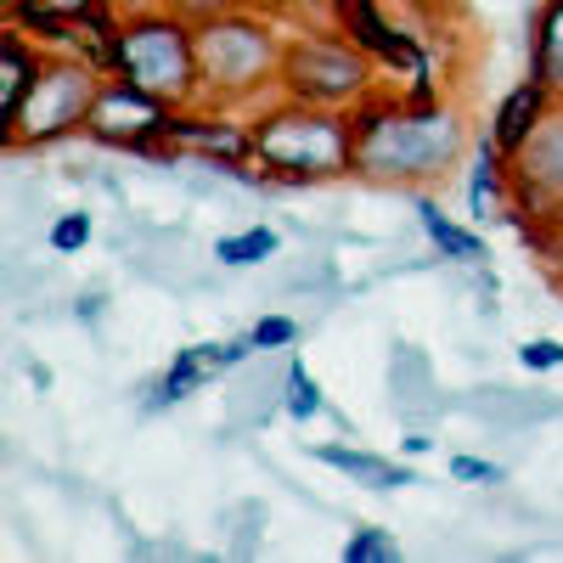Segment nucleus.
Returning a JSON list of instances; mask_svg holds the SVG:
<instances>
[{
	"mask_svg": "<svg viewBox=\"0 0 563 563\" xmlns=\"http://www.w3.org/2000/svg\"><path fill=\"white\" fill-rule=\"evenodd\" d=\"M339 558H344V563H395V558H400V541H395V530L366 525V530H355V536L344 541Z\"/></svg>",
	"mask_w": 563,
	"mask_h": 563,
	"instance_id": "22",
	"label": "nucleus"
},
{
	"mask_svg": "<svg viewBox=\"0 0 563 563\" xmlns=\"http://www.w3.org/2000/svg\"><path fill=\"white\" fill-rule=\"evenodd\" d=\"M40 74H45V57L23 40L18 23H7V34H0V124L18 119V108H23V97L34 90Z\"/></svg>",
	"mask_w": 563,
	"mask_h": 563,
	"instance_id": "13",
	"label": "nucleus"
},
{
	"mask_svg": "<svg viewBox=\"0 0 563 563\" xmlns=\"http://www.w3.org/2000/svg\"><path fill=\"white\" fill-rule=\"evenodd\" d=\"M254 158L276 180H333L355 169V130L339 108H276L254 124Z\"/></svg>",
	"mask_w": 563,
	"mask_h": 563,
	"instance_id": "3",
	"label": "nucleus"
},
{
	"mask_svg": "<svg viewBox=\"0 0 563 563\" xmlns=\"http://www.w3.org/2000/svg\"><path fill=\"white\" fill-rule=\"evenodd\" d=\"M339 23L350 29V45H361V52L378 57L384 68H406L417 85L429 79V57L378 12V0H339ZM422 97H429V85H422Z\"/></svg>",
	"mask_w": 563,
	"mask_h": 563,
	"instance_id": "9",
	"label": "nucleus"
},
{
	"mask_svg": "<svg viewBox=\"0 0 563 563\" xmlns=\"http://www.w3.org/2000/svg\"><path fill=\"white\" fill-rule=\"evenodd\" d=\"M198 74L209 97H254V90L282 74V45L260 18H238V12H209L198 23Z\"/></svg>",
	"mask_w": 563,
	"mask_h": 563,
	"instance_id": "4",
	"label": "nucleus"
},
{
	"mask_svg": "<svg viewBox=\"0 0 563 563\" xmlns=\"http://www.w3.org/2000/svg\"><path fill=\"white\" fill-rule=\"evenodd\" d=\"M97 97H102L97 63H79V57L45 63V74L34 79V90L23 97L18 119L7 124V141H12V147H45V141H57L68 130H85Z\"/></svg>",
	"mask_w": 563,
	"mask_h": 563,
	"instance_id": "5",
	"label": "nucleus"
},
{
	"mask_svg": "<svg viewBox=\"0 0 563 563\" xmlns=\"http://www.w3.org/2000/svg\"><path fill=\"white\" fill-rule=\"evenodd\" d=\"M451 479L456 485H501V462H485V456H451Z\"/></svg>",
	"mask_w": 563,
	"mask_h": 563,
	"instance_id": "25",
	"label": "nucleus"
},
{
	"mask_svg": "<svg viewBox=\"0 0 563 563\" xmlns=\"http://www.w3.org/2000/svg\"><path fill=\"white\" fill-rule=\"evenodd\" d=\"M429 445H434L429 434H411V440H406V456H422V451H429Z\"/></svg>",
	"mask_w": 563,
	"mask_h": 563,
	"instance_id": "28",
	"label": "nucleus"
},
{
	"mask_svg": "<svg viewBox=\"0 0 563 563\" xmlns=\"http://www.w3.org/2000/svg\"><path fill=\"white\" fill-rule=\"evenodd\" d=\"M547 260H552V271H558V282H563V225H558V238L547 243Z\"/></svg>",
	"mask_w": 563,
	"mask_h": 563,
	"instance_id": "27",
	"label": "nucleus"
},
{
	"mask_svg": "<svg viewBox=\"0 0 563 563\" xmlns=\"http://www.w3.org/2000/svg\"><path fill=\"white\" fill-rule=\"evenodd\" d=\"M12 23L45 40H68L74 23H102V0H18Z\"/></svg>",
	"mask_w": 563,
	"mask_h": 563,
	"instance_id": "16",
	"label": "nucleus"
},
{
	"mask_svg": "<svg viewBox=\"0 0 563 563\" xmlns=\"http://www.w3.org/2000/svg\"><path fill=\"white\" fill-rule=\"evenodd\" d=\"M119 7H130V12H147V7H158V0H119Z\"/></svg>",
	"mask_w": 563,
	"mask_h": 563,
	"instance_id": "29",
	"label": "nucleus"
},
{
	"mask_svg": "<svg viewBox=\"0 0 563 563\" xmlns=\"http://www.w3.org/2000/svg\"><path fill=\"white\" fill-rule=\"evenodd\" d=\"M316 456L327 467H339L350 485H366V490H400V485H417L411 467L389 462V456H372V451H355V445H316Z\"/></svg>",
	"mask_w": 563,
	"mask_h": 563,
	"instance_id": "15",
	"label": "nucleus"
},
{
	"mask_svg": "<svg viewBox=\"0 0 563 563\" xmlns=\"http://www.w3.org/2000/svg\"><path fill=\"white\" fill-rule=\"evenodd\" d=\"M249 339H254L265 355H276V350H288V344L299 339V321H294V316H260V321L249 327Z\"/></svg>",
	"mask_w": 563,
	"mask_h": 563,
	"instance_id": "23",
	"label": "nucleus"
},
{
	"mask_svg": "<svg viewBox=\"0 0 563 563\" xmlns=\"http://www.w3.org/2000/svg\"><path fill=\"white\" fill-rule=\"evenodd\" d=\"M519 366L525 372H558L563 366V344L558 339H525L519 344Z\"/></svg>",
	"mask_w": 563,
	"mask_h": 563,
	"instance_id": "26",
	"label": "nucleus"
},
{
	"mask_svg": "<svg viewBox=\"0 0 563 563\" xmlns=\"http://www.w3.org/2000/svg\"><path fill=\"white\" fill-rule=\"evenodd\" d=\"M530 74L563 102V0H547V7H541L536 45H530Z\"/></svg>",
	"mask_w": 563,
	"mask_h": 563,
	"instance_id": "18",
	"label": "nucleus"
},
{
	"mask_svg": "<svg viewBox=\"0 0 563 563\" xmlns=\"http://www.w3.org/2000/svg\"><path fill=\"white\" fill-rule=\"evenodd\" d=\"M350 130H355V169L372 180H406V186L440 180L467 147L456 108L440 102H417V108L361 102Z\"/></svg>",
	"mask_w": 563,
	"mask_h": 563,
	"instance_id": "1",
	"label": "nucleus"
},
{
	"mask_svg": "<svg viewBox=\"0 0 563 563\" xmlns=\"http://www.w3.org/2000/svg\"><path fill=\"white\" fill-rule=\"evenodd\" d=\"M282 85L305 108H361L372 90V57L344 40H294L282 45Z\"/></svg>",
	"mask_w": 563,
	"mask_h": 563,
	"instance_id": "6",
	"label": "nucleus"
},
{
	"mask_svg": "<svg viewBox=\"0 0 563 563\" xmlns=\"http://www.w3.org/2000/svg\"><path fill=\"white\" fill-rule=\"evenodd\" d=\"M417 220H422V231H429V243L440 249V260H456V265H479L485 260V238L467 231V225H456L434 198H417Z\"/></svg>",
	"mask_w": 563,
	"mask_h": 563,
	"instance_id": "17",
	"label": "nucleus"
},
{
	"mask_svg": "<svg viewBox=\"0 0 563 563\" xmlns=\"http://www.w3.org/2000/svg\"><path fill=\"white\" fill-rule=\"evenodd\" d=\"M552 102H558V97H552V90H547V85L530 74L525 85H512L507 97H501V108L490 113V141H496V147L512 158V153H519L525 141L536 135V124L552 113Z\"/></svg>",
	"mask_w": 563,
	"mask_h": 563,
	"instance_id": "12",
	"label": "nucleus"
},
{
	"mask_svg": "<svg viewBox=\"0 0 563 563\" xmlns=\"http://www.w3.org/2000/svg\"><path fill=\"white\" fill-rule=\"evenodd\" d=\"M282 249V238L271 225H249V231H231V238H214V260L231 265V271H243V265H260Z\"/></svg>",
	"mask_w": 563,
	"mask_h": 563,
	"instance_id": "20",
	"label": "nucleus"
},
{
	"mask_svg": "<svg viewBox=\"0 0 563 563\" xmlns=\"http://www.w3.org/2000/svg\"><path fill=\"white\" fill-rule=\"evenodd\" d=\"M282 411H288L294 422H310V417H321V411H327L321 384L310 378V366H305V361H288V384H282Z\"/></svg>",
	"mask_w": 563,
	"mask_h": 563,
	"instance_id": "21",
	"label": "nucleus"
},
{
	"mask_svg": "<svg viewBox=\"0 0 563 563\" xmlns=\"http://www.w3.org/2000/svg\"><path fill=\"white\" fill-rule=\"evenodd\" d=\"M164 141L214 158V169H231V175H243V158H254V130L231 124V119H198V113H180V108H175Z\"/></svg>",
	"mask_w": 563,
	"mask_h": 563,
	"instance_id": "11",
	"label": "nucleus"
},
{
	"mask_svg": "<svg viewBox=\"0 0 563 563\" xmlns=\"http://www.w3.org/2000/svg\"><path fill=\"white\" fill-rule=\"evenodd\" d=\"M108 68L130 85H141L147 97L169 102V108H186L203 90V74H198V29L186 23L180 12H130L119 29H113V45H108Z\"/></svg>",
	"mask_w": 563,
	"mask_h": 563,
	"instance_id": "2",
	"label": "nucleus"
},
{
	"mask_svg": "<svg viewBox=\"0 0 563 563\" xmlns=\"http://www.w3.org/2000/svg\"><path fill=\"white\" fill-rule=\"evenodd\" d=\"M512 198L530 203V220H558L563 225V108H552L536 135L512 153Z\"/></svg>",
	"mask_w": 563,
	"mask_h": 563,
	"instance_id": "7",
	"label": "nucleus"
},
{
	"mask_svg": "<svg viewBox=\"0 0 563 563\" xmlns=\"http://www.w3.org/2000/svg\"><path fill=\"white\" fill-rule=\"evenodd\" d=\"M260 355V344L243 333V339H231V344H192V350H180L175 361H169V372L153 384V400L147 406H175V400H186L192 389H203V384H214L220 372H231V366H249Z\"/></svg>",
	"mask_w": 563,
	"mask_h": 563,
	"instance_id": "10",
	"label": "nucleus"
},
{
	"mask_svg": "<svg viewBox=\"0 0 563 563\" xmlns=\"http://www.w3.org/2000/svg\"><path fill=\"white\" fill-rule=\"evenodd\" d=\"M85 243H90V214H85V209L52 220V249H57V254H79Z\"/></svg>",
	"mask_w": 563,
	"mask_h": 563,
	"instance_id": "24",
	"label": "nucleus"
},
{
	"mask_svg": "<svg viewBox=\"0 0 563 563\" xmlns=\"http://www.w3.org/2000/svg\"><path fill=\"white\" fill-rule=\"evenodd\" d=\"M282 384H288V361H282L276 372H249V378H238V417L265 422L271 406H282Z\"/></svg>",
	"mask_w": 563,
	"mask_h": 563,
	"instance_id": "19",
	"label": "nucleus"
},
{
	"mask_svg": "<svg viewBox=\"0 0 563 563\" xmlns=\"http://www.w3.org/2000/svg\"><path fill=\"white\" fill-rule=\"evenodd\" d=\"M501 158H507V153L485 135V141H479L474 169H467V214H474V220L507 214V203H512V169H507Z\"/></svg>",
	"mask_w": 563,
	"mask_h": 563,
	"instance_id": "14",
	"label": "nucleus"
},
{
	"mask_svg": "<svg viewBox=\"0 0 563 563\" xmlns=\"http://www.w3.org/2000/svg\"><path fill=\"white\" fill-rule=\"evenodd\" d=\"M169 119H175V108L169 102H158V97H147L141 85H130V79H108L102 85V97H97V108H90V135L97 141H108V147H147V141H158V135H169Z\"/></svg>",
	"mask_w": 563,
	"mask_h": 563,
	"instance_id": "8",
	"label": "nucleus"
}]
</instances>
